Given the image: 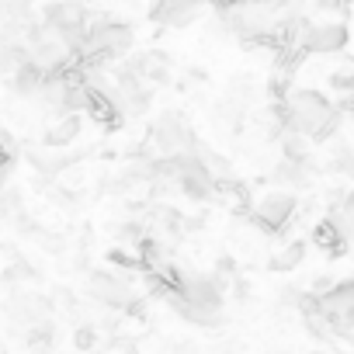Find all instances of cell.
<instances>
[{"instance_id": "obj_1", "label": "cell", "mask_w": 354, "mask_h": 354, "mask_svg": "<svg viewBox=\"0 0 354 354\" xmlns=\"http://www.w3.org/2000/svg\"><path fill=\"white\" fill-rule=\"evenodd\" d=\"M340 118L344 111L333 108L323 94L316 91H295L288 101H285V125L313 142H323L330 139L337 129H340Z\"/></svg>"}, {"instance_id": "obj_2", "label": "cell", "mask_w": 354, "mask_h": 354, "mask_svg": "<svg viewBox=\"0 0 354 354\" xmlns=\"http://www.w3.org/2000/svg\"><path fill=\"white\" fill-rule=\"evenodd\" d=\"M292 212H295V195L292 192H271V195L261 198V205L254 212V223L264 233H278V230H285V223L292 219Z\"/></svg>"}, {"instance_id": "obj_3", "label": "cell", "mask_w": 354, "mask_h": 354, "mask_svg": "<svg viewBox=\"0 0 354 354\" xmlns=\"http://www.w3.org/2000/svg\"><path fill=\"white\" fill-rule=\"evenodd\" d=\"M347 46V25L340 21H323V25H306L299 49L306 53H340Z\"/></svg>"}, {"instance_id": "obj_4", "label": "cell", "mask_w": 354, "mask_h": 354, "mask_svg": "<svg viewBox=\"0 0 354 354\" xmlns=\"http://www.w3.org/2000/svg\"><path fill=\"white\" fill-rule=\"evenodd\" d=\"M198 15V0H156L153 4V21H163V25H188L195 21Z\"/></svg>"}, {"instance_id": "obj_5", "label": "cell", "mask_w": 354, "mask_h": 354, "mask_svg": "<svg viewBox=\"0 0 354 354\" xmlns=\"http://www.w3.org/2000/svg\"><path fill=\"white\" fill-rule=\"evenodd\" d=\"M91 295L101 299V302H111V306H129V299H132L129 285L118 281L111 271H97V274L91 278Z\"/></svg>"}, {"instance_id": "obj_6", "label": "cell", "mask_w": 354, "mask_h": 354, "mask_svg": "<svg viewBox=\"0 0 354 354\" xmlns=\"http://www.w3.org/2000/svg\"><path fill=\"white\" fill-rule=\"evenodd\" d=\"M326 223L344 236V243H354V195H347L344 202H337L326 216Z\"/></svg>"}, {"instance_id": "obj_7", "label": "cell", "mask_w": 354, "mask_h": 354, "mask_svg": "<svg viewBox=\"0 0 354 354\" xmlns=\"http://www.w3.org/2000/svg\"><path fill=\"white\" fill-rule=\"evenodd\" d=\"M77 129H80V118H77V115H63L56 125H49L46 146H66V142L77 136Z\"/></svg>"}, {"instance_id": "obj_8", "label": "cell", "mask_w": 354, "mask_h": 354, "mask_svg": "<svg viewBox=\"0 0 354 354\" xmlns=\"http://www.w3.org/2000/svg\"><path fill=\"white\" fill-rule=\"evenodd\" d=\"M302 257H306V243H302V240H295V243H288L281 254H274V257H271V268H274V271H292Z\"/></svg>"}, {"instance_id": "obj_9", "label": "cell", "mask_w": 354, "mask_h": 354, "mask_svg": "<svg viewBox=\"0 0 354 354\" xmlns=\"http://www.w3.org/2000/svg\"><path fill=\"white\" fill-rule=\"evenodd\" d=\"M313 236H316V243H319L326 254H340V250L347 247V243H344V236H340V233H337V230H333L326 219L316 226V233H313Z\"/></svg>"}, {"instance_id": "obj_10", "label": "cell", "mask_w": 354, "mask_h": 354, "mask_svg": "<svg viewBox=\"0 0 354 354\" xmlns=\"http://www.w3.org/2000/svg\"><path fill=\"white\" fill-rule=\"evenodd\" d=\"M73 344H77L80 351H91V347H94V326H80V330L73 333Z\"/></svg>"}, {"instance_id": "obj_11", "label": "cell", "mask_w": 354, "mask_h": 354, "mask_svg": "<svg viewBox=\"0 0 354 354\" xmlns=\"http://www.w3.org/2000/svg\"><path fill=\"white\" fill-rule=\"evenodd\" d=\"M351 0H316V8H326V11H344Z\"/></svg>"}]
</instances>
